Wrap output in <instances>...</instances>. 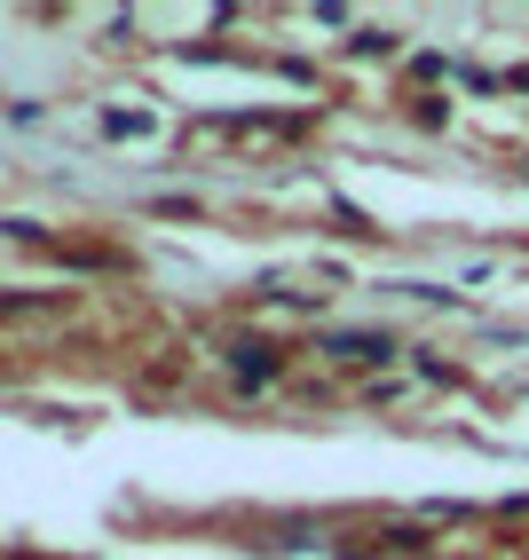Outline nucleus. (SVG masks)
Listing matches in <instances>:
<instances>
[{"instance_id":"1","label":"nucleus","mask_w":529,"mask_h":560,"mask_svg":"<svg viewBox=\"0 0 529 560\" xmlns=\"http://www.w3.org/2000/svg\"><path fill=\"white\" fill-rule=\"evenodd\" d=\"M332 355H395V348H388V340H371V331H340Z\"/></svg>"}]
</instances>
